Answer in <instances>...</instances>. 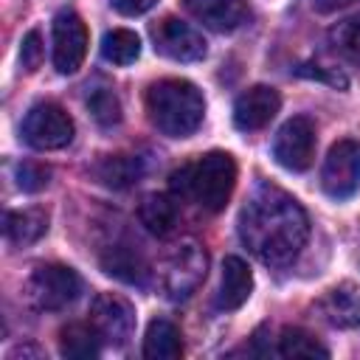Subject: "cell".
<instances>
[{"label": "cell", "mask_w": 360, "mask_h": 360, "mask_svg": "<svg viewBox=\"0 0 360 360\" xmlns=\"http://www.w3.org/2000/svg\"><path fill=\"white\" fill-rule=\"evenodd\" d=\"M239 236L264 264H290L309 236L307 211L278 186H259L239 211Z\"/></svg>", "instance_id": "obj_1"}, {"label": "cell", "mask_w": 360, "mask_h": 360, "mask_svg": "<svg viewBox=\"0 0 360 360\" xmlns=\"http://www.w3.org/2000/svg\"><path fill=\"white\" fill-rule=\"evenodd\" d=\"M236 186V163L228 152H208L194 163L180 166L169 177L177 200H197L205 211H222Z\"/></svg>", "instance_id": "obj_2"}, {"label": "cell", "mask_w": 360, "mask_h": 360, "mask_svg": "<svg viewBox=\"0 0 360 360\" xmlns=\"http://www.w3.org/2000/svg\"><path fill=\"white\" fill-rule=\"evenodd\" d=\"M146 112L158 132L169 138H188L205 115L202 93L186 79H160L146 90Z\"/></svg>", "instance_id": "obj_3"}, {"label": "cell", "mask_w": 360, "mask_h": 360, "mask_svg": "<svg viewBox=\"0 0 360 360\" xmlns=\"http://www.w3.org/2000/svg\"><path fill=\"white\" fill-rule=\"evenodd\" d=\"M25 295L37 309H65L82 295V278L65 264H39L25 281Z\"/></svg>", "instance_id": "obj_4"}, {"label": "cell", "mask_w": 360, "mask_h": 360, "mask_svg": "<svg viewBox=\"0 0 360 360\" xmlns=\"http://www.w3.org/2000/svg\"><path fill=\"white\" fill-rule=\"evenodd\" d=\"M22 141L39 152L62 149L73 141V118L59 104L39 101L22 118Z\"/></svg>", "instance_id": "obj_5"}, {"label": "cell", "mask_w": 360, "mask_h": 360, "mask_svg": "<svg viewBox=\"0 0 360 360\" xmlns=\"http://www.w3.org/2000/svg\"><path fill=\"white\" fill-rule=\"evenodd\" d=\"M205 270H208V256L197 242L177 245L163 264V292L172 301L188 298L202 284Z\"/></svg>", "instance_id": "obj_6"}, {"label": "cell", "mask_w": 360, "mask_h": 360, "mask_svg": "<svg viewBox=\"0 0 360 360\" xmlns=\"http://www.w3.org/2000/svg\"><path fill=\"white\" fill-rule=\"evenodd\" d=\"M321 188L332 200H346L360 188V141L343 138L329 149L321 166Z\"/></svg>", "instance_id": "obj_7"}, {"label": "cell", "mask_w": 360, "mask_h": 360, "mask_svg": "<svg viewBox=\"0 0 360 360\" xmlns=\"http://www.w3.org/2000/svg\"><path fill=\"white\" fill-rule=\"evenodd\" d=\"M315 124L307 115H292L273 138V158L290 172H304L315 158Z\"/></svg>", "instance_id": "obj_8"}, {"label": "cell", "mask_w": 360, "mask_h": 360, "mask_svg": "<svg viewBox=\"0 0 360 360\" xmlns=\"http://www.w3.org/2000/svg\"><path fill=\"white\" fill-rule=\"evenodd\" d=\"M90 326L98 332L101 343L124 346L132 338V329H135V309L127 298H121L115 292H101V295L93 298Z\"/></svg>", "instance_id": "obj_9"}, {"label": "cell", "mask_w": 360, "mask_h": 360, "mask_svg": "<svg viewBox=\"0 0 360 360\" xmlns=\"http://www.w3.org/2000/svg\"><path fill=\"white\" fill-rule=\"evenodd\" d=\"M152 45L160 56L174 59V62H197L205 56V39L197 28L177 17H163L160 22L152 25Z\"/></svg>", "instance_id": "obj_10"}, {"label": "cell", "mask_w": 360, "mask_h": 360, "mask_svg": "<svg viewBox=\"0 0 360 360\" xmlns=\"http://www.w3.org/2000/svg\"><path fill=\"white\" fill-rule=\"evenodd\" d=\"M53 68L59 73H76L87 53V28L73 8H62L53 17Z\"/></svg>", "instance_id": "obj_11"}, {"label": "cell", "mask_w": 360, "mask_h": 360, "mask_svg": "<svg viewBox=\"0 0 360 360\" xmlns=\"http://www.w3.org/2000/svg\"><path fill=\"white\" fill-rule=\"evenodd\" d=\"M278 107H281V96L273 87L267 84L248 87L233 104V124L242 132H256L276 118Z\"/></svg>", "instance_id": "obj_12"}, {"label": "cell", "mask_w": 360, "mask_h": 360, "mask_svg": "<svg viewBox=\"0 0 360 360\" xmlns=\"http://www.w3.org/2000/svg\"><path fill=\"white\" fill-rule=\"evenodd\" d=\"M183 6L191 11L194 20H200L205 28L219 34L236 31L250 20L248 0H183Z\"/></svg>", "instance_id": "obj_13"}, {"label": "cell", "mask_w": 360, "mask_h": 360, "mask_svg": "<svg viewBox=\"0 0 360 360\" xmlns=\"http://www.w3.org/2000/svg\"><path fill=\"white\" fill-rule=\"evenodd\" d=\"M253 290V273L239 256H228L222 262V276H219V292H217V307L219 309H239Z\"/></svg>", "instance_id": "obj_14"}, {"label": "cell", "mask_w": 360, "mask_h": 360, "mask_svg": "<svg viewBox=\"0 0 360 360\" xmlns=\"http://www.w3.org/2000/svg\"><path fill=\"white\" fill-rule=\"evenodd\" d=\"M101 267L107 276L124 281V284H138L143 287L149 278V267L143 262V256L132 248V245H112L101 253Z\"/></svg>", "instance_id": "obj_15"}, {"label": "cell", "mask_w": 360, "mask_h": 360, "mask_svg": "<svg viewBox=\"0 0 360 360\" xmlns=\"http://www.w3.org/2000/svg\"><path fill=\"white\" fill-rule=\"evenodd\" d=\"M138 219L141 225L155 233V236H169L180 219V208H177V197L174 194H146L138 205Z\"/></svg>", "instance_id": "obj_16"}, {"label": "cell", "mask_w": 360, "mask_h": 360, "mask_svg": "<svg viewBox=\"0 0 360 360\" xmlns=\"http://www.w3.org/2000/svg\"><path fill=\"white\" fill-rule=\"evenodd\" d=\"M180 354H183L180 329L166 318L149 321L146 335H143V357L146 360H177Z\"/></svg>", "instance_id": "obj_17"}, {"label": "cell", "mask_w": 360, "mask_h": 360, "mask_svg": "<svg viewBox=\"0 0 360 360\" xmlns=\"http://www.w3.org/2000/svg\"><path fill=\"white\" fill-rule=\"evenodd\" d=\"M321 312L335 326H357L360 323V290L354 284L332 287L321 301Z\"/></svg>", "instance_id": "obj_18"}, {"label": "cell", "mask_w": 360, "mask_h": 360, "mask_svg": "<svg viewBox=\"0 0 360 360\" xmlns=\"http://www.w3.org/2000/svg\"><path fill=\"white\" fill-rule=\"evenodd\" d=\"M96 177L110 188H127L141 180L143 160L138 155H107L96 163Z\"/></svg>", "instance_id": "obj_19"}, {"label": "cell", "mask_w": 360, "mask_h": 360, "mask_svg": "<svg viewBox=\"0 0 360 360\" xmlns=\"http://www.w3.org/2000/svg\"><path fill=\"white\" fill-rule=\"evenodd\" d=\"M45 231H48V214L42 208H25V211L6 214V239L17 248L34 245Z\"/></svg>", "instance_id": "obj_20"}, {"label": "cell", "mask_w": 360, "mask_h": 360, "mask_svg": "<svg viewBox=\"0 0 360 360\" xmlns=\"http://www.w3.org/2000/svg\"><path fill=\"white\" fill-rule=\"evenodd\" d=\"M98 332L90 323H68L59 332V354L68 360H93L98 357Z\"/></svg>", "instance_id": "obj_21"}, {"label": "cell", "mask_w": 360, "mask_h": 360, "mask_svg": "<svg viewBox=\"0 0 360 360\" xmlns=\"http://www.w3.org/2000/svg\"><path fill=\"white\" fill-rule=\"evenodd\" d=\"M101 56L112 65H129L141 56V39L129 28H112L101 39Z\"/></svg>", "instance_id": "obj_22"}, {"label": "cell", "mask_w": 360, "mask_h": 360, "mask_svg": "<svg viewBox=\"0 0 360 360\" xmlns=\"http://www.w3.org/2000/svg\"><path fill=\"white\" fill-rule=\"evenodd\" d=\"M278 354L284 357H329L326 346H321L309 332L298 326H287L278 338Z\"/></svg>", "instance_id": "obj_23"}, {"label": "cell", "mask_w": 360, "mask_h": 360, "mask_svg": "<svg viewBox=\"0 0 360 360\" xmlns=\"http://www.w3.org/2000/svg\"><path fill=\"white\" fill-rule=\"evenodd\" d=\"M329 42H332V48H335L340 56H346L349 62L360 65V14L340 20V22L329 31Z\"/></svg>", "instance_id": "obj_24"}, {"label": "cell", "mask_w": 360, "mask_h": 360, "mask_svg": "<svg viewBox=\"0 0 360 360\" xmlns=\"http://www.w3.org/2000/svg\"><path fill=\"white\" fill-rule=\"evenodd\" d=\"M87 107L101 127H115L121 121V101L110 87H93L87 93Z\"/></svg>", "instance_id": "obj_25"}, {"label": "cell", "mask_w": 360, "mask_h": 360, "mask_svg": "<svg viewBox=\"0 0 360 360\" xmlns=\"http://www.w3.org/2000/svg\"><path fill=\"white\" fill-rule=\"evenodd\" d=\"M48 177H51V172L45 166H39V163L25 160V163L17 166V186L22 191H39V188H45L48 186Z\"/></svg>", "instance_id": "obj_26"}, {"label": "cell", "mask_w": 360, "mask_h": 360, "mask_svg": "<svg viewBox=\"0 0 360 360\" xmlns=\"http://www.w3.org/2000/svg\"><path fill=\"white\" fill-rule=\"evenodd\" d=\"M42 56H45L42 37H39V31L34 28V31H28V34L22 37V45H20V65H22L28 73H34V70L39 68Z\"/></svg>", "instance_id": "obj_27"}, {"label": "cell", "mask_w": 360, "mask_h": 360, "mask_svg": "<svg viewBox=\"0 0 360 360\" xmlns=\"http://www.w3.org/2000/svg\"><path fill=\"white\" fill-rule=\"evenodd\" d=\"M301 76H312V79H321V82H329L335 87H346V76L338 73V68H326V65H301L298 68Z\"/></svg>", "instance_id": "obj_28"}, {"label": "cell", "mask_w": 360, "mask_h": 360, "mask_svg": "<svg viewBox=\"0 0 360 360\" xmlns=\"http://www.w3.org/2000/svg\"><path fill=\"white\" fill-rule=\"evenodd\" d=\"M110 3H112V8H115L118 14H124V17H138V14L149 11L158 0H110Z\"/></svg>", "instance_id": "obj_29"}, {"label": "cell", "mask_w": 360, "mask_h": 360, "mask_svg": "<svg viewBox=\"0 0 360 360\" xmlns=\"http://www.w3.org/2000/svg\"><path fill=\"white\" fill-rule=\"evenodd\" d=\"M349 3H354V0H312V8L321 11V14H332V11H338Z\"/></svg>", "instance_id": "obj_30"}]
</instances>
